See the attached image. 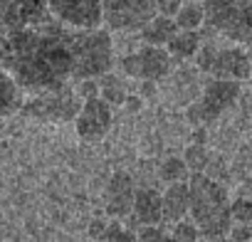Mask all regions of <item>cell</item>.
I'll use <instances>...</instances> for the list:
<instances>
[{
	"instance_id": "cell-1",
	"label": "cell",
	"mask_w": 252,
	"mask_h": 242,
	"mask_svg": "<svg viewBox=\"0 0 252 242\" xmlns=\"http://www.w3.org/2000/svg\"><path fill=\"white\" fill-rule=\"evenodd\" d=\"M74 28L47 20L37 28H20L3 35V67L20 89L42 91L67 84L72 77Z\"/></svg>"
},
{
	"instance_id": "cell-2",
	"label": "cell",
	"mask_w": 252,
	"mask_h": 242,
	"mask_svg": "<svg viewBox=\"0 0 252 242\" xmlns=\"http://www.w3.org/2000/svg\"><path fill=\"white\" fill-rule=\"evenodd\" d=\"M188 217L198 225L205 240H215L230 232L232 215H230V195L222 183L205 173L188 176Z\"/></svg>"
},
{
	"instance_id": "cell-3",
	"label": "cell",
	"mask_w": 252,
	"mask_h": 242,
	"mask_svg": "<svg viewBox=\"0 0 252 242\" xmlns=\"http://www.w3.org/2000/svg\"><path fill=\"white\" fill-rule=\"evenodd\" d=\"M72 79H99L114 67V42L109 30H74L72 35Z\"/></svg>"
},
{
	"instance_id": "cell-4",
	"label": "cell",
	"mask_w": 252,
	"mask_h": 242,
	"mask_svg": "<svg viewBox=\"0 0 252 242\" xmlns=\"http://www.w3.org/2000/svg\"><path fill=\"white\" fill-rule=\"evenodd\" d=\"M203 25L237 45L252 37V0H205Z\"/></svg>"
},
{
	"instance_id": "cell-5",
	"label": "cell",
	"mask_w": 252,
	"mask_h": 242,
	"mask_svg": "<svg viewBox=\"0 0 252 242\" xmlns=\"http://www.w3.org/2000/svg\"><path fill=\"white\" fill-rule=\"evenodd\" d=\"M195 62L198 69L210 74L213 79H230V82H245L252 74V64H250V55L245 50V45H230V47H218L213 42L198 47L195 52Z\"/></svg>"
},
{
	"instance_id": "cell-6",
	"label": "cell",
	"mask_w": 252,
	"mask_h": 242,
	"mask_svg": "<svg viewBox=\"0 0 252 242\" xmlns=\"http://www.w3.org/2000/svg\"><path fill=\"white\" fill-rule=\"evenodd\" d=\"M79 106H82V96L77 94V89H72L69 84H62L55 89L35 91V96L20 104V111L37 121L64 124V121H74Z\"/></svg>"
},
{
	"instance_id": "cell-7",
	"label": "cell",
	"mask_w": 252,
	"mask_h": 242,
	"mask_svg": "<svg viewBox=\"0 0 252 242\" xmlns=\"http://www.w3.org/2000/svg\"><path fill=\"white\" fill-rule=\"evenodd\" d=\"M242 84L240 82H230V79H208V84L203 87V94L198 101H193L186 109V119L193 126H208L215 119H220L240 96Z\"/></svg>"
},
{
	"instance_id": "cell-8",
	"label": "cell",
	"mask_w": 252,
	"mask_h": 242,
	"mask_svg": "<svg viewBox=\"0 0 252 242\" xmlns=\"http://www.w3.org/2000/svg\"><path fill=\"white\" fill-rule=\"evenodd\" d=\"M101 13L109 30H141L158 10L156 0H101Z\"/></svg>"
},
{
	"instance_id": "cell-9",
	"label": "cell",
	"mask_w": 252,
	"mask_h": 242,
	"mask_svg": "<svg viewBox=\"0 0 252 242\" xmlns=\"http://www.w3.org/2000/svg\"><path fill=\"white\" fill-rule=\"evenodd\" d=\"M173 57L166 52V47L144 45L141 50L121 57V69L126 77L141 79V82H158L166 74H171Z\"/></svg>"
},
{
	"instance_id": "cell-10",
	"label": "cell",
	"mask_w": 252,
	"mask_h": 242,
	"mask_svg": "<svg viewBox=\"0 0 252 242\" xmlns=\"http://www.w3.org/2000/svg\"><path fill=\"white\" fill-rule=\"evenodd\" d=\"M111 124H114V106H109L101 96L84 99L74 116V131L87 144L101 141L111 131Z\"/></svg>"
},
{
	"instance_id": "cell-11",
	"label": "cell",
	"mask_w": 252,
	"mask_h": 242,
	"mask_svg": "<svg viewBox=\"0 0 252 242\" xmlns=\"http://www.w3.org/2000/svg\"><path fill=\"white\" fill-rule=\"evenodd\" d=\"M134 193H136V185H134L131 173L116 171L109 178L106 190H104V205H106L109 217H116V220L129 217L131 215V205H134Z\"/></svg>"
},
{
	"instance_id": "cell-12",
	"label": "cell",
	"mask_w": 252,
	"mask_h": 242,
	"mask_svg": "<svg viewBox=\"0 0 252 242\" xmlns=\"http://www.w3.org/2000/svg\"><path fill=\"white\" fill-rule=\"evenodd\" d=\"M129 225L136 230L139 225H161L163 222V208H161V193L156 188H136L131 215L126 217Z\"/></svg>"
},
{
	"instance_id": "cell-13",
	"label": "cell",
	"mask_w": 252,
	"mask_h": 242,
	"mask_svg": "<svg viewBox=\"0 0 252 242\" xmlns=\"http://www.w3.org/2000/svg\"><path fill=\"white\" fill-rule=\"evenodd\" d=\"M188 181H178V183H168L166 190L161 193V208H163V220L166 222H178L183 217H188Z\"/></svg>"
},
{
	"instance_id": "cell-14",
	"label": "cell",
	"mask_w": 252,
	"mask_h": 242,
	"mask_svg": "<svg viewBox=\"0 0 252 242\" xmlns=\"http://www.w3.org/2000/svg\"><path fill=\"white\" fill-rule=\"evenodd\" d=\"M178 32L176 28V20L173 18H166V15H154L144 28H141V40L144 45H154V47H166V42Z\"/></svg>"
},
{
	"instance_id": "cell-15",
	"label": "cell",
	"mask_w": 252,
	"mask_h": 242,
	"mask_svg": "<svg viewBox=\"0 0 252 242\" xmlns=\"http://www.w3.org/2000/svg\"><path fill=\"white\" fill-rule=\"evenodd\" d=\"M104 25V13H101V0H79V5L67 23V28L74 30H94Z\"/></svg>"
},
{
	"instance_id": "cell-16",
	"label": "cell",
	"mask_w": 252,
	"mask_h": 242,
	"mask_svg": "<svg viewBox=\"0 0 252 242\" xmlns=\"http://www.w3.org/2000/svg\"><path fill=\"white\" fill-rule=\"evenodd\" d=\"M200 47V32L198 30H178L168 42H166V52L173 57V60H190L195 57Z\"/></svg>"
},
{
	"instance_id": "cell-17",
	"label": "cell",
	"mask_w": 252,
	"mask_h": 242,
	"mask_svg": "<svg viewBox=\"0 0 252 242\" xmlns=\"http://www.w3.org/2000/svg\"><path fill=\"white\" fill-rule=\"evenodd\" d=\"M20 87L15 84V79L0 67V116H8L13 111L20 109Z\"/></svg>"
},
{
	"instance_id": "cell-18",
	"label": "cell",
	"mask_w": 252,
	"mask_h": 242,
	"mask_svg": "<svg viewBox=\"0 0 252 242\" xmlns=\"http://www.w3.org/2000/svg\"><path fill=\"white\" fill-rule=\"evenodd\" d=\"M99 96L109 104V106H124L126 104V96H129V91H126V84L114 77V74H101L99 79Z\"/></svg>"
},
{
	"instance_id": "cell-19",
	"label": "cell",
	"mask_w": 252,
	"mask_h": 242,
	"mask_svg": "<svg viewBox=\"0 0 252 242\" xmlns=\"http://www.w3.org/2000/svg\"><path fill=\"white\" fill-rule=\"evenodd\" d=\"M178 30H200L203 28V3H183L173 15Z\"/></svg>"
},
{
	"instance_id": "cell-20",
	"label": "cell",
	"mask_w": 252,
	"mask_h": 242,
	"mask_svg": "<svg viewBox=\"0 0 252 242\" xmlns=\"http://www.w3.org/2000/svg\"><path fill=\"white\" fill-rule=\"evenodd\" d=\"M183 161L188 166L190 173H205V168L210 166V151L205 144H188L183 151Z\"/></svg>"
},
{
	"instance_id": "cell-21",
	"label": "cell",
	"mask_w": 252,
	"mask_h": 242,
	"mask_svg": "<svg viewBox=\"0 0 252 242\" xmlns=\"http://www.w3.org/2000/svg\"><path fill=\"white\" fill-rule=\"evenodd\" d=\"M158 176H161V181L168 185V183H178V181H188V176H190V171H188V166H186V161L183 158H176V156H168L163 163H161V168H158Z\"/></svg>"
},
{
	"instance_id": "cell-22",
	"label": "cell",
	"mask_w": 252,
	"mask_h": 242,
	"mask_svg": "<svg viewBox=\"0 0 252 242\" xmlns=\"http://www.w3.org/2000/svg\"><path fill=\"white\" fill-rule=\"evenodd\" d=\"M171 237H173V242H198L203 235H200V230H198V225H195L193 220L183 217V220L173 222Z\"/></svg>"
},
{
	"instance_id": "cell-23",
	"label": "cell",
	"mask_w": 252,
	"mask_h": 242,
	"mask_svg": "<svg viewBox=\"0 0 252 242\" xmlns=\"http://www.w3.org/2000/svg\"><path fill=\"white\" fill-rule=\"evenodd\" d=\"M104 242H136V230L121 225V220L111 217V222L106 225V235Z\"/></svg>"
},
{
	"instance_id": "cell-24",
	"label": "cell",
	"mask_w": 252,
	"mask_h": 242,
	"mask_svg": "<svg viewBox=\"0 0 252 242\" xmlns=\"http://www.w3.org/2000/svg\"><path fill=\"white\" fill-rule=\"evenodd\" d=\"M77 5H79V0H47L50 15H52V18H57L62 25H67V23L72 20V15H74Z\"/></svg>"
},
{
	"instance_id": "cell-25",
	"label": "cell",
	"mask_w": 252,
	"mask_h": 242,
	"mask_svg": "<svg viewBox=\"0 0 252 242\" xmlns=\"http://www.w3.org/2000/svg\"><path fill=\"white\" fill-rule=\"evenodd\" d=\"M230 215H232V222L237 225H252V200L250 198L230 200Z\"/></svg>"
},
{
	"instance_id": "cell-26",
	"label": "cell",
	"mask_w": 252,
	"mask_h": 242,
	"mask_svg": "<svg viewBox=\"0 0 252 242\" xmlns=\"http://www.w3.org/2000/svg\"><path fill=\"white\" fill-rule=\"evenodd\" d=\"M136 242H173V237H171V232H166L158 225H139Z\"/></svg>"
},
{
	"instance_id": "cell-27",
	"label": "cell",
	"mask_w": 252,
	"mask_h": 242,
	"mask_svg": "<svg viewBox=\"0 0 252 242\" xmlns=\"http://www.w3.org/2000/svg\"><path fill=\"white\" fill-rule=\"evenodd\" d=\"M77 94L84 99L89 96H99V82L96 79H77Z\"/></svg>"
},
{
	"instance_id": "cell-28",
	"label": "cell",
	"mask_w": 252,
	"mask_h": 242,
	"mask_svg": "<svg viewBox=\"0 0 252 242\" xmlns=\"http://www.w3.org/2000/svg\"><path fill=\"white\" fill-rule=\"evenodd\" d=\"M183 3H186V0H156V10H158V15L173 18Z\"/></svg>"
},
{
	"instance_id": "cell-29",
	"label": "cell",
	"mask_w": 252,
	"mask_h": 242,
	"mask_svg": "<svg viewBox=\"0 0 252 242\" xmlns=\"http://www.w3.org/2000/svg\"><path fill=\"white\" fill-rule=\"evenodd\" d=\"M235 242H252V225H237L232 222L230 232H227Z\"/></svg>"
},
{
	"instance_id": "cell-30",
	"label": "cell",
	"mask_w": 252,
	"mask_h": 242,
	"mask_svg": "<svg viewBox=\"0 0 252 242\" xmlns=\"http://www.w3.org/2000/svg\"><path fill=\"white\" fill-rule=\"evenodd\" d=\"M106 220H101V217H96V220H92L89 222V227H87V235L92 237V240H96V242H104V235H106Z\"/></svg>"
},
{
	"instance_id": "cell-31",
	"label": "cell",
	"mask_w": 252,
	"mask_h": 242,
	"mask_svg": "<svg viewBox=\"0 0 252 242\" xmlns=\"http://www.w3.org/2000/svg\"><path fill=\"white\" fill-rule=\"evenodd\" d=\"M245 50H247V55H250V64H252V37L245 42ZM250 79H252V74H250Z\"/></svg>"
},
{
	"instance_id": "cell-32",
	"label": "cell",
	"mask_w": 252,
	"mask_h": 242,
	"mask_svg": "<svg viewBox=\"0 0 252 242\" xmlns=\"http://www.w3.org/2000/svg\"><path fill=\"white\" fill-rule=\"evenodd\" d=\"M213 242H235V240H232L230 235H222V237H215Z\"/></svg>"
},
{
	"instance_id": "cell-33",
	"label": "cell",
	"mask_w": 252,
	"mask_h": 242,
	"mask_svg": "<svg viewBox=\"0 0 252 242\" xmlns=\"http://www.w3.org/2000/svg\"><path fill=\"white\" fill-rule=\"evenodd\" d=\"M0 64H3V35H0Z\"/></svg>"
},
{
	"instance_id": "cell-34",
	"label": "cell",
	"mask_w": 252,
	"mask_h": 242,
	"mask_svg": "<svg viewBox=\"0 0 252 242\" xmlns=\"http://www.w3.org/2000/svg\"><path fill=\"white\" fill-rule=\"evenodd\" d=\"M198 242H200V240H198Z\"/></svg>"
}]
</instances>
